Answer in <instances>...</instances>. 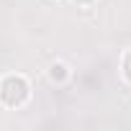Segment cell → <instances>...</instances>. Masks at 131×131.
Here are the masks:
<instances>
[{"label":"cell","mask_w":131,"mask_h":131,"mask_svg":"<svg viewBox=\"0 0 131 131\" xmlns=\"http://www.w3.org/2000/svg\"><path fill=\"white\" fill-rule=\"evenodd\" d=\"M28 82L18 75H10L3 80V85H0V100H3L8 108H18L28 100Z\"/></svg>","instance_id":"cell-1"},{"label":"cell","mask_w":131,"mask_h":131,"mask_svg":"<svg viewBox=\"0 0 131 131\" xmlns=\"http://www.w3.org/2000/svg\"><path fill=\"white\" fill-rule=\"evenodd\" d=\"M49 77H51V82H64V77H67V67H64L62 62L51 64V67H49Z\"/></svg>","instance_id":"cell-2"},{"label":"cell","mask_w":131,"mask_h":131,"mask_svg":"<svg viewBox=\"0 0 131 131\" xmlns=\"http://www.w3.org/2000/svg\"><path fill=\"white\" fill-rule=\"evenodd\" d=\"M123 77H126V80L131 82V51H128V54L123 57Z\"/></svg>","instance_id":"cell-3"},{"label":"cell","mask_w":131,"mask_h":131,"mask_svg":"<svg viewBox=\"0 0 131 131\" xmlns=\"http://www.w3.org/2000/svg\"><path fill=\"white\" fill-rule=\"evenodd\" d=\"M77 5H90V3H95V0H75Z\"/></svg>","instance_id":"cell-4"}]
</instances>
